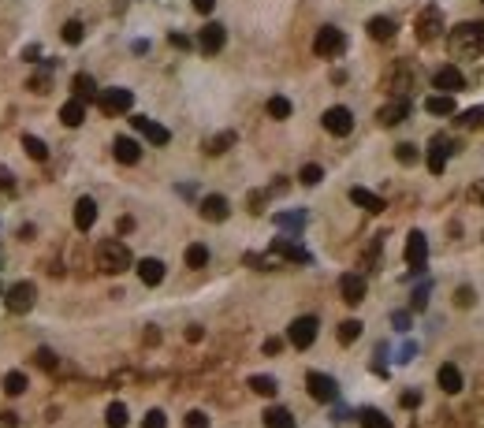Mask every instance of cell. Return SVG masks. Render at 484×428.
<instances>
[{"label":"cell","mask_w":484,"mask_h":428,"mask_svg":"<svg viewBox=\"0 0 484 428\" xmlns=\"http://www.w3.org/2000/svg\"><path fill=\"white\" fill-rule=\"evenodd\" d=\"M97 108H101L104 115H123V112L135 108V94H130V89H123V86L101 89V94H97Z\"/></svg>","instance_id":"cell-5"},{"label":"cell","mask_w":484,"mask_h":428,"mask_svg":"<svg viewBox=\"0 0 484 428\" xmlns=\"http://www.w3.org/2000/svg\"><path fill=\"white\" fill-rule=\"evenodd\" d=\"M0 428H19V417L11 410H4V413H0Z\"/></svg>","instance_id":"cell-51"},{"label":"cell","mask_w":484,"mask_h":428,"mask_svg":"<svg viewBox=\"0 0 484 428\" xmlns=\"http://www.w3.org/2000/svg\"><path fill=\"white\" fill-rule=\"evenodd\" d=\"M142 428H168L164 410H149V413H146V421H142Z\"/></svg>","instance_id":"cell-43"},{"label":"cell","mask_w":484,"mask_h":428,"mask_svg":"<svg viewBox=\"0 0 484 428\" xmlns=\"http://www.w3.org/2000/svg\"><path fill=\"white\" fill-rule=\"evenodd\" d=\"M23 149H26V157L30 160H49V146L42 138H34V134H23Z\"/></svg>","instance_id":"cell-31"},{"label":"cell","mask_w":484,"mask_h":428,"mask_svg":"<svg viewBox=\"0 0 484 428\" xmlns=\"http://www.w3.org/2000/svg\"><path fill=\"white\" fill-rule=\"evenodd\" d=\"M443 34V11L440 8H425L421 15H417V42H436Z\"/></svg>","instance_id":"cell-8"},{"label":"cell","mask_w":484,"mask_h":428,"mask_svg":"<svg viewBox=\"0 0 484 428\" xmlns=\"http://www.w3.org/2000/svg\"><path fill=\"white\" fill-rule=\"evenodd\" d=\"M425 306H428V283L414 291V309H425Z\"/></svg>","instance_id":"cell-48"},{"label":"cell","mask_w":484,"mask_h":428,"mask_svg":"<svg viewBox=\"0 0 484 428\" xmlns=\"http://www.w3.org/2000/svg\"><path fill=\"white\" fill-rule=\"evenodd\" d=\"M187 428H209V417H205L201 410H190L187 413Z\"/></svg>","instance_id":"cell-45"},{"label":"cell","mask_w":484,"mask_h":428,"mask_svg":"<svg viewBox=\"0 0 484 428\" xmlns=\"http://www.w3.org/2000/svg\"><path fill=\"white\" fill-rule=\"evenodd\" d=\"M261 201H265V194H250V213H261Z\"/></svg>","instance_id":"cell-55"},{"label":"cell","mask_w":484,"mask_h":428,"mask_svg":"<svg viewBox=\"0 0 484 428\" xmlns=\"http://www.w3.org/2000/svg\"><path fill=\"white\" fill-rule=\"evenodd\" d=\"M37 302V287L30 279H19V283H11V287L4 291V306H8V313H30Z\"/></svg>","instance_id":"cell-4"},{"label":"cell","mask_w":484,"mask_h":428,"mask_svg":"<svg viewBox=\"0 0 484 428\" xmlns=\"http://www.w3.org/2000/svg\"><path fill=\"white\" fill-rule=\"evenodd\" d=\"M231 146H235V134L224 131V134H216V138H209V141H205V153H209V157H220V153H228Z\"/></svg>","instance_id":"cell-33"},{"label":"cell","mask_w":484,"mask_h":428,"mask_svg":"<svg viewBox=\"0 0 484 428\" xmlns=\"http://www.w3.org/2000/svg\"><path fill=\"white\" fill-rule=\"evenodd\" d=\"M104 421H108V428H127V406L123 402H112V406L104 410Z\"/></svg>","instance_id":"cell-34"},{"label":"cell","mask_w":484,"mask_h":428,"mask_svg":"<svg viewBox=\"0 0 484 428\" xmlns=\"http://www.w3.org/2000/svg\"><path fill=\"white\" fill-rule=\"evenodd\" d=\"M130 127H135V131L146 138V141H153V146H168V141H172V131H168V127H161L156 120H149V115H135V120H130Z\"/></svg>","instance_id":"cell-11"},{"label":"cell","mask_w":484,"mask_h":428,"mask_svg":"<svg viewBox=\"0 0 484 428\" xmlns=\"http://www.w3.org/2000/svg\"><path fill=\"white\" fill-rule=\"evenodd\" d=\"M358 424H361V428H395V424L384 417V410H373V406L358 410Z\"/></svg>","instance_id":"cell-28"},{"label":"cell","mask_w":484,"mask_h":428,"mask_svg":"<svg viewBox=\"0 0 484 428\" xmlns=\"http://www.w3.org/2000/svg\"><path fill=\"white\" fill-rule=\"evenodd\" d=\"M451 153H454V146H451V138H443V134H436L433 141H428V172H433V175H443V168H447V160H451Z\"/></svg>","instance_id":"cell-12"},{"label":"cell","mask_w":484,"mask_h":428,"mask_svg":"<svg viewBox=\"0 0 484 428\" xmlns=\"http://www.w3.org/2000/svg\"><path fill=\"white\" fill-rule=\"evenodd\" d=\"M335 339L343 343V346L358 343L361 339V320H343V324H339V332H335Z\"/></svg>","instance_id":"cell-32"},{"label":"cell","mask_w":484,"mask_h":428,"mask_svg":"<svg viewBox=\"0 0 484 428\" xmlns=\"http://www.w3.org/2000/svg\"><path fill=\"white\" fill-rule=\"evenodd\" d=\"M272 253H276V257H287V261H298V265H309V261H313V253L302 250V246H298L294 239H276V242H272Z\"/></svg>","instance_id":"cell-18"},{"label":"cell","mask_w":484,"mask_h":428,"mask_svg":"<svg viewBox=\"0 0 484 428\" xmlns=\"http://www.w3.org/2000/svg\"><path fill=\"white\" fill-rule=\"evenodd\" d=\"M30 89H34V94H49V79L37 75V79H30Z\"/></svg>","instance_id":"cell-52"},{"label":"cell","mask_w":484,"mask_h":428,"mask_svg":"<svg viewBox=\"0 0 484 428\" xmlns=\"http://www.w3.org/2000/svg\"><path fill=\"white\" fill-rule=\"evenodd\" d=\"M97 224V201L94 198H78L75 201V227L78 231H89Z\"/></svg>","instance_id":"cell-21"},{"label":"cell","mask_w":484,"mask_h":428,"mask_svg":"<svg viewBox=\"0 0 484 428\" xmlns=\"http://www.w3.org/2000/svg\"><path fill=\"white\" fill-rule=\"evenodd\" d=\"M224 42H228V30L220 27V23H205V27L198 30V49L205 56H216L220 49H224Z\"/></svg>","instance_id":"cell-13"},{"label":"cell","mask_w":484,"mask_h":428,"mask_svg":"<svg viewBox=\"0 0 484 428\" xmlns=\"http://www.w3.org/2000/svg\"><path fill=\"white\" fill-rule=\"evenodd\" d=\"M250 391H254V395L272 398V395L280 391V384H276V376H250Z\"/></svg>","instance_id":"cell-30"},{"label":"cell","mask_w":484,"mask_h":428,"mask_svg":"<svg viewBox=\"0 0 484 428\" xmlns=\"http://www.w3.org/2000/svg\"><path fill=\"white\" fill-rule=\"evenodd\" d=\"M213 8H216V0H194V11H201V15H209Z\"/></svg>","instance_id":"cell-53"},{"label":"cell","mask_w":484,"mask_h":428,"mask_svg":"<svg viewBox=\"0 0 484 428\" xmlns=\"http://www.w3.org/2000/svg\"><path fill=\"white\" fill-rule=\"evenodd\" d=\"M26 391V372H8L4 376V395H23Z\"/></svg>","instance_id":"cell-38"},{"label":"cell","mask_w":484,"mask_h":428,"mask_svg":"<svg viewBox=\"0 0 484 428\" xmlns=\"http://www.w3.org/2000/svg\"><path fill=\"white\" fill-rule=\"evenodd\" d=\"M324 131L335 134V138H347L350 131H354V112L343 108V105H332L328 112H324Z\"/></svg>","instance_id":"cell-7"},{"label":"cell","mask_w":484,"mask_h":428,"mask_svg":"<svg viewBox=\"0 0 484 428\" xmlns=\"http://www.w3.org/2000/svg\"><path fill=\"white\" fill-rule=\"evenodd\" d=\"M399 402H402V406H407V410H414V406H421V391H407V395H402Z\"/></svg>","instance_id":"cell-50"},{"label":"cell","mask_w":484,"mask_h":428,"mask_svg":"<svg viewBox=\"0 0 484 428\" xmlns=\"http://www.w3.org/2000/svg\"><path fill=\"white\" fill-rule=\"evenodd\" d=\"M459 123H462V127H484V105L462 112V120H459Z\"/></svg>","instance_id":"cell-42"},{"label":"cell","mask_w":484,"mask_h":428,"mask_svg":"<svg viewBox=\"0 0 484 428\" xmlns=\"http://www.w3.org/2000/svg\"><path fill=\"white\" fill-rule=\"evenodd\" d=\"M130 250L120 242V239H104L101 246H97V268L101 272H108V276H120V272H127L130 268Z\"/></svg>","instance_id":"cell-2"},{"label":"cell","mask_w":484,"mask_h":428,"mask_svg":"<svg viewBox=\"0 0 484 428\" xmlns=\"http://www.w3.org/2000/svg\"><path fill=\"white\" fill-rule=\"evenodd\" d=\"M306 387H309V395L317 398V402H335L339 398V384L332 380L328 372H309L306 376Z\"/></svg>","instance_id":"cell-10"},{"label":"cell","mask_w":484,"mask_h":428,"mask_svg":"<svg viewBox=\"0 0 484 428\" xmlns=\"http://www.w3.org/2000/svg\"><path fill=\"white\" fill-rule=\"evenodd\" d=\"M0 190H4V194H11V190H15V179H11V172H8V168H0Z\"/></svg>","instance_id":"cell-49"},{"label":"cell","mask_w":484,"mask_h":428,"mask_svg":"<svg viewBox=\"0 0 484 428\" xmlns=\"http://www.w3.org/2000/svg\"><path fill=\"white\" fill-rule=\"evenodd\" d=\"M63 42H68V45H78V42H82V23H78V19L63 23Z\"/></svg>","instance_id":"cell-41"},{"label":"cell","mask_w":484,"mask_h":428,"mask_svg":"<svg viewBox=\"0 0 484 428\" xmlns=\"http://www.w3.org/2000/svg\"><path fill=\"white\" fill-rule=\"evenodd\" d=\"M407 265L414 272H425V265H428V239L421 231H410L407 235Z\"/></svg>","instance_id":"cell-14"},{"label":"cell","mask_w":484,"mask_h":428,"mask_svg":"<svg viewBox=\"0 0 484 428\" xmlns=\"http://www.w3.org/2000/svg\"><path fill=\"white\" fill-rule=\"evenodd\" d=\"M313 53H317L321 60H335L347 53V34L339 27H321L317 37H313Z\"/></svg>","instance_id":"cell-3"},{"label":"cell","mask_w":484,"mask_h":428,"mask_svg":"<svg viewBox=\"0 0 484 428\" xmlns=\"http://www.w3.org/2000/svg\"><path fill=\"white\" fill-rule=\"evenodd\" d=\"M469 201H473V205H480V209H484V179H477V183L469 187Z\"/></svg>","instance_id":"cell-46"},{"label":"cell","mask_w":484,"mask_h":428,"mask_svg":"<svg viewBox=\"0 0 484 428\" xmlns=\"http://www.w3.org/2000/svg\"><path fill=\"white\" fill-rule=\"evenodd\" d=\"M298 179H302L306 187H317L321 179H324V168H321V164H306L302 172H298Z\"/></svg>","instance_id":"cell-39"},{"label":"cell","mask_w":484,"mask_h":428,"mask_svg":"<svg viewBox=\"0 0 484 428\" xmlns=\"http://www.w3.org/2000/svg\"><path fill=\"white\" fill-rule=\"evenodd\" d=\"M433 86L440 89V94H459V89H466V75L454 68V63H443V68H436V75H433Z\"/></svg>","instance_id":"cell-9"},{"label":"cell","mask_w":484,"mask_h":428,"mask_svg":"<svg viewBox=\"0 0 484 428\" xmlns=\"http://www.w3.org/2000/svg\"><path fill=\"white\" fill-rule=\"evenodd\" d=\"M187 265H190V268H205V265H209V250H205L201 242L187 246Z\"/></svg>","instance_id":"cell-37"},{"label":"cell","mask_w":484,"mask_h":428,"mask_svg":"<svg viewBox=\"0 0 484 428\" xmlns=\"http://www.w3.org/2000/svg\"><path fill=\"white\" fill-rule=\"evenodd\" d=\"M365 30H369V37L373 42H391V37H395V19H387V15H376V19H369L365 23Z\"/></svg>","instance_id":"cell-23"},{"label":"cell","mask_w":484,"mask_h":428,"mask_svg":"<svg viewBox=\"0 0 484 428\" xmlns=\"http://www.w3.org/2000/svg\"><path fill=\"white\" fill-rule=\"evenodd\" d=\"M391 320H395V328H399V332H407V328H410V317H407V313H395Z\"/></svg>","instance_id":"cell-54"},{"label":"cell","mask_w":484,"mask_h":428,"mask_svg":"<svg viewBox=\"0 0 484 428\" xmlns=\"http://www.w3.org/2000/svg\"><path fill=\"white\" fill-rule=\"evenodd\" d=\"M417 157H421V149H417L414 141H399L395 146V160L399 164H417Z\"/></svg>","instance_id":"cell-36"},{"label":"cell","mask_w":484,"mask_h":428,"mask_svg":"<svg viewBox=\"0 0 484 428\" xmlns=\"http://www.w3.org/2000/svg\"><path fill=\"white\" fill-rule=\"evenodd\" d=\"M272 220H276L280 227H294V231H298V227L306 224V213H276Z\"/></svg>","instance_id":"cell-40"},{"label":"cell","mask_w":484,"mask_h":428,"mask_svg":"<svg viewBox=\"0 0 484 428\" xmlns=\"http://www.w3.org/2000/svg\"><path fill=\"white\" fill-rule=\"evenodd\" d=\"M447 49L454 60H477L484 53V23H459L451 34H447Z\"/></svg>","instance_id":"cell-1"},{"label":"cell","mask_w":484,"mask_h":428,"mask_svg":"<svg viewBox=\"0 0 484 428\" xmlns=\"http://www.w3.org/2000/svg\"><path fill=\"white\" fill-rule=\"evenodd\" d=\"M228 213H231V205H228L224 194H209V198H201V216L209 220V224H224Z\"/></svg>","instance_id":"cell-17"},{"label":"cell","mask_w":484,"mask_h":428,"mask_svg":"<svg viewBox=\"0 0 484 428\" xmlns=\"http://www.w3.org/2000/svg\"><path fill=\"white\" fill-rule=\"evenodd\" d=\"M71 89H75V97H78V101H97V82L89 79V75H75Z\"/></svg>","instance_id":"cell-29"},{"label":"cell","mask_w":484,"mask_h":428,"mask_svg":"<svg viewBox=\"0 0 484 428\" xmlns=\"http://www.w3.org/2000/svg\"><path fill=\"white\" fill-rule=\"evenodd\" d=\"M365 291H369V283H365V276H358V272H347V276H339V294H343L347 306L365 302Z\"/></svg>","instance_id":"cell-15"},{"label":"cell","mask_w":484,"mask_h":428,"mask_svg":"<svg viewBox=\"0 0 484 428\" xmlns=\"http://www.w3.org/2000/svg\"><path fill=\"white\" fill-rule=\"evenodd\" d=\"M172 45H175V49H190V37H182V34H172Z\"/></svg>","instance_id":"cell-56"},{"label":"cell","mask_w":484,"mask_h":428,"mask_svg":"<svg viewBox=\"0 0 484 428\" xmlns=\"http://www.w3.org/2000/svg\"><path fill=\"white\" fill-rule=\"evenodd\" d=\"M34 361H37V365H42V369H56V354H52V350H37V354H34Z\"/></svg>","instance_id":"cell-44"},{"label":"cell","mask_w":484,"mask_h":428,"mask_svg":"<svg viewBox=\"0 0 484 428\" xmlns=\"http://www.w3.org/2000/svg\"><path fill=\"white\" fill-rule=\"evenodd\" d=\"M350 201L361 205L365 213H384V198L373 194V190H365V187H350Z\"/></svg>","instance_id":"cell-22"},{"label":"cell","mask_w":484,"mask_h":428,"mask_svg":"<svg viewBox=\"0 0 484 428\" xmlns=\"http://www.w3.org/2000/svg\"><path fill=\"white\" fill-rule=\"evenodd\" d=\"M425 112L428 115H454V97L451 94H436L425 101Z\"/></svg>","instance_id":"cell-27"},{"label":"cell","mask_w":484,"mask_h":428,"mask_svg":"<svg viewBox=\"0 0 484 428\" xmlns=\"http://www.w3.org/2000/svg\"><path fill=\"white\" fill-rule=\"evenodd\" d=\"M60 123H63V127H82V123H86V101L71 97L68 105L60 108Z\"/></svg>","instance_id":"cell-24"},{"label":"cell","mask_w":484,"mask_h":428,"mask_svg":"<svg viewBox=\"0 0 484 428\" xmlns=\"http://www.w3.org/2000/svg\"><path fill=\"white\" fill-rule=\"evenodd\" d=\"M291 112H294V105L287 97H268V115L272 120H287Z\"/></svg>","instance_id":"cell-35"},{"label":"cell","mask_w":484,"mask_h":428,"mask_svg":"<svg viewBox=\"0 0 484 428\" xmlns=\"http://www.w3.org/2000/svg\"><path fill=\"white\" fill-rule=\"evenodd\" d=\"M317 317H294L291 328H287V339H291L294 350H309L313 343H317Z\"/></svg>","instance_id":"cell-6"},{"label":"cell","mask_w":484,"mask_h":428,"mask_svg":"<svg viewBox=\"0 0 484 428\" xmlns=\"http://www.w3.org/2000/svg\"><path fill=\"white\" fill-rule=\"evenodd\" d=\"M436 380H440V387L447 395H459L462 391V372H459V365H451V361H447V365H440Z\"/></svg>","instance_id":"cell-25"},{"label":"cell","mask_w":484,"mask_h":428,"mask_svg":"<svg viewBox=\"0 0 484 428\" xmlns=\"http://www.w3.org/2000/svg\"><path fill=\"white\" fill-rule=\"evenodd\" d=\"M187 339H190V343L201 339V328H198V324H190V328H187Z\"/></svg>","instance_id":"cell-58"},{"label":"cell","mask_w":484,"mask_h":428,"mask_svg":"<svg viewBox=\"0 0 484 428\" xmlns=\"http://www.w3.org/2000/svg\"><path fill=\"white\" fill-rule=\"evenodd\" d=\"M280 346H283L280 339H265V354H280Z\"/></svg>","instance_id":"cell-57"},{"label":"cell","mask_w":484,"mask_h":428,"mask_svg":"<svg viewBox=\"0 0 484 428\" xmlns=\"http://www.w3.org/2000/svg\"><path fill=\"white\" fill-rule=\"evenodd\" d=\"M135 268H138V279L146 283V287H156V283H164V261H156V257H142Z\"/></svg>","instance_id":"cell-20"},{"label":"cell","mask_w":484,"mask_h":428,"mask_svg":"<svg viewBox=\"0 0 484 428\" xmlns=\"http://www.w3.org/2000/svg\"><path fill=\"white\" fill-rule=\"evenodd\" d=\"M112 153H116V160H120V164H138V160H142V146H138L130 134L116 138V141H112Z\"/></svg>","instance_id":"cell-19"},{"label":"cell","mask_w":484,"mask_h":428,"mask_svg":"<svg viewBox=\"0 0 484 428\" xmlns=\"http://www.w3.org/2000/svg\"><path fill=\"white\" fill-rule=\"evenodd\" d=\"M265 428H298V421L291 417V410L268 406V410H265Z\"/></svg>","instance_id":"cell-26"},{"label":"cell","mask_w":484,"mask_h":428,"mask_svg":"<svg viewBox=\"0 0 484 428\" xmlns=\"http://www.w3.org/2000/svg\"><path fill=\"white\" fill-rule=\"evenodd\" d=\"M407 115H410V101L407 97H395V101H387V105H380L376 120H380V127H399Z\"/></svg>","instance_id":"cell-16"},{"label":"cell","mask_w":484,"mask_h":428,"mask_svg":"<svg viewBox=\"0 0 484 428\" xmlns=\"http://www.w3.org/2000/svg\"><path fill=\"white\" fill-rule=\"evenodd\" d=\"M454 302H459L462 309L473 306V291H469V287H459V291H454Z\"/></svg>","instance_id":"cell-47"}]
</instances>
